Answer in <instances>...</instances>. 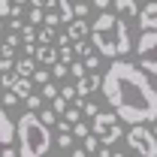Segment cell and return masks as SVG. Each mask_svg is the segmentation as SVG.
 <instances>
[{
    "instance_id": "cell-1",
    "label": "cell",
    "mask_w": 157,
    "mask_h": 157,
    "mask_svg": "<svg viewBox=\"0 0 157 157\" xmlns=\"http://www.w3.org/2000/svg\"><path fill=\"white\" fill-rule=\"evenodd\" d=\"M103 97L127 124H148L157 118V91L148 73L127 60H115L103 76Z\"/></svg>"
},
{
    "instance_id": "cell-2",
    "label": "cell",
    "mask_w": 157,
    "mask_h": 157,
    "mask_svg": "<svg viewBox=\"0 0 157 157\" xmlns=\"http://www.w3.org/2000/svg\"><path fill=\"white\" fill-rule=\"evenodd\" d=\"M91 39H94V45H97V52L103 58H121V55H127L133 48V39H130L127 24L118 15L106 12V9L91 24Z\"/></svg>"
},
{
    "instance_id": "cell-3",
    "label": "cell",
    "mask_w": 157,
    "mask_h": 157,
    "mask_svg": "<svg viewBox=\"0 0 157 157\" xmlns=\"http://www.w3.org/2000/svg\"><path fill=\"white\" fill-rule=\"evenodd\" d=\"M18 154L21 157H42L52 148V127L42 124V118L33 115V109L27 115L18 118Z\"/></svg>"
},
{
    "instance_id": "cell-4",
    "label": "cell",
    "mask_w": 157,
    "mask_h": 157,
    "mask_svg": "<svg viewBox=\"0 0 157 157\" xmlns=\"http://www.w3.org/2000/svg\"><path fill=\"white\" fill-rule=\"evenodd\" d=\"M124 142L130 145V151H136L142 157H157V136L145 124H130V130L124 133Z\"/></svg>"
},
{
    "instance_id": "cell-5",
    "label": "cell",
    "mask_w": 157,
    "mask_h": 157,
    "mask_svg": "<svg viewBox=\"0 0 157 157\" xmlns=\"http://www.w3.org/2000/svg\"><path fill=\"white\" fill-rule=\"evenodd\" d=\"M136 60L145 73L157 76V30H142V36L136 42Z\"/></svg>"
},
{
    "instance_id": "cell-6",
    "label": "cell",
    "mask_w": 157,
    "mask_h": 157,
    "mask_svg": "<svg viewBox=\"0 0 157 157\" xmlns=\"http://www.w3.org/2000/svg\"><path fill=\"white\" fill-rule=\"evenodd\" d=\"M94 133L100 136L103 145H115L118 139H124L121 127H118V112L115 115H112V112H97V115H94Z\"/></svg>"
},
{
    "instance_id": "cell-7",
    "label": "cell",
    "mask_w": 157,
    "mask_h": 157,
    "mask_svg": "<svg viewBox=\"0 0 157 157\" xmlns=\"http://www.w3.org/2000/svg\"><path fill=\"white\" fill-rule=\"evenodd\" d=\"M12 139H18V127H15V121L6 115V109L0 106V145L6 148V145H12Z\"/></svg>"
},
{
    "instance_id": "cell-8",
    "label": "cell",
    "mask_w": 157,
    "mask_h": 157,
    "mask_svg": "<svg viewBox=\"0 0 157 157\" xmlns=\"http://www.w3.org/2000/svg\"><path fill=\"white\" fill-rule=\"evenodd\" d=\"M100 85H103V76H97L94 70L88 73V76H78V82H76V94L78 97H88V94H94Z\"/></svg>"
},
{
    "instance_id": "cell-9",
    "label": "cell",
    "mask_w": 157,
    "mask_h": 157,
    "mask_svg": "<svg viewBox=\"0 0 157 157\" xmlns=\"http://www.w3.org/2000/svg\"><path fill=\"white\" fill-rule=\"evenodd\" d=\"M139 27L142 30H157V0H148V6L139 9Z\"/></svg>"
},
{
    "instance_id": "cell-10",
    "label": "cell",
    "mask_w": 157,
    "mask_h": 157,
    "mask_svg": "<svg viewBox=\"0 0 157 157\" xmlns=\"http://www.w3.org/2000/svg\"><path fill=\"white\" fill-rule=\"evenodd\" d=\"M67 33H70V39L76 42V39L91 36V27H88V21H85V18H73V21H70V30H67Z\"/></svg>"
},
{
    "instance_id": "cell-11",
    "label": "cell",
    "mask_w": 157,
    "mask_h": 157,
    "mask_svg": "<svg viewBox=\"0 0 157 157\" xmlns=\"http://www.w3.org/2000/svg\"><path fill=\"white\" fill-rule=\"evenodd\" d=\"M36 60L39 63H55V60H58V48H55L52 42H42L36 48Z\"/></svg>"
},
{
    "instance_id": "cell-12",
    "label": "cell",
    "mask_w": 157,
    "mask_h": 157,
    "mask_svg": "<svg viewBox=\"0 0 157 157\" xmlns=\"http://www.w3.org/2000/svg\"><path fill=\"white\" fill-rule=\"evenodd\" d=\"M115 12L118 15H127V18H136L139 6H136V0H115Z\"/></svg>"
},
{
    "instance_id": "cell-13",
    "label": "cell",
    "mask_w": 157,
    "mask_h": 157,
    "mask_svg": "<svg viewBox=\"0 0 157 157\" xmlns=\"http://www.w3.org/2000/svg\"><path fill=\"white\" fill-rule=\"evenodd\" d=\"M33 70H36L33 55H24L21 60H15V73H18V76H33Z\"/></svg>"
},
{
    "instance_id": "cell-14",
    "label": "cell",
    "mask_w": 157,
    "mask_h": 157,
    "mask_svg": "<svg viewBox=\"0 0 157 157\" xmlns=\"http://www.w3.org/2000/svg\"><path fill=\"white\" fill-rule=\"evenodd\" d=\"M12 91H15V94L24 100L27 94H30V91H33V78H30V76H18V82L12 85Z\"/></svg>"
},
{
    "instance_id": "cell-15",
    "label": "cell",
    "mask_w": 157,
    "mask_h": 157,
    "mask_svg": "<svg viewBox=\"0 0 157 157\" xmlns=\"http://www.w3.org/2000/svg\"><path fill=\"white\" fill-rule=\"evenodd\" d=\"M55 9L60 12V21H73V18H76V9H73V3H70V0H58V6H55Z\"/></svg>"
},
{
    "instance_id": "cell-16",
    "label": "cell",
    "mask_w": 157,
    "mask_h": 157,
    "mask_svg": "<svg viewBox=\"0 0 157 157\" xmlns=\"http://www.w3.org/2000/svg\"><path fill=\"white\" fill-rule=\"evenodd\" d=\"M15 82H18V73H15V67H12V70H3V73H0V88H3V91H6V88H12Z\"/></svg>"
},
{
    "instance_id": "cell-17",
    "label": "cell",
    "mask_w": 157,
    "mask_h": 157,
    "mask_svg": "<svg viewBox=\"0 0 157 157\" xmlns=\"http://www.w3.org/2000/svg\"><path fill=\"white\" fill-rule=\"evenodd\" d=\"M73 130H58V145L60 148H63V151H70V148H73Z\"/></svg>"
},
{
    "instance_id": "cell-18",
    "label": "cell",
    "mask_w": 157,
    "mask_h": 157,
    "mask_svg": "<svg viewBox=\"0 0 157 157\" xmlns=\"http://www.w3.org/2000/svg\"><path fill=\"white\" fill-rule=\"evenodd\" d=\"M39 118H42V124L58 127V112H55V109H39Z\"/></svg>"
},
{
    "instance_id": "cell-19",
    "label": "cell",
    "mask_w": 157,
    "mask_h": 157,
    "mask_svg": "<svg viewBox=\"0 0 157 157\" xmlns=\"http://www.w3.org/2000/svg\"><path fill=\"white\" fill-rule=\"evenodd\" d=\"M73 55H76V48H70V42H63L58 48V60H63V63H73Z\"/></svg>"
},
{
    "instance_id": "cell-20",
    "label": "cell",
    "mask_w": 157,
    "mask_h": 157,
    "mask_svg": "<svg viewBox=\"0 0 157 157\" xmlns=\"http://www.w3.org/2000/svg\"><path fill=\"white\" fill-rule=\"evenodd\" d=\"M27 21H30V24L36 27L39 21H45V9H42V6H33V9L27 12Z\"/></svg>"
},
{
    "instance_id": "cell-21",
    "label": "cell",
    "mask_w": 157,
    "mask_h": 157,
    "mask_svg": "<svg viewBox=\"0 0 157 157\" xmlns=\"http://www.w3.org/2000/svg\"><path fill=\"white\" fill-rule=\"evenodd\" d=\"M67 106H70V100L63 97V94H58V97L52 100V109H55L58 115H63V112H67Z\"/></svg>"
},
{
    "instance_id": "cell-22",
    "label": "cell",
    "mask_w": 157,
    "mask_h": 157,
    "mask_svg": "<svg viewBox=\"0 0 157 157\" xmlns=\"http://www.w3.org/2000/svg\"><path fill=\"white\" fill-rule=\"evenodd\" d=\"M42 94H33V91H30V94H27V97H24V103H27V109H42Z\"/></svg>"
},
{
    "instance_id": "cell-23",
    "label": "cell",
    "mask_w": 157,
    "mask_h": 157,
    "mask_svg": "<svg viewBox=\"0 0 157 157\" xmlns=\"http://www.w3.org/2000/svg\"><path fill=\"white\" fill-rule=\"evenodd\" d=\"M76 55H78V58H88V55H91V42H88V36L76 39Z\"/></svg>"
},
{
    "instance_id": "cell-24",
    "label": "cell",
    "mask_w": 157,
    "mask_h": 157,
    "mask_svg": "<svg viewBox=\"0 0 157 157\" xmlns=\"http://www.w3.org/2000/svg\"><path fill=\"white\" fill-rule=\"evenodd\" d=\"M70 73V63H63V60H55V67H52V76L55 78H63Z\"/></svg>"
},
{
    "instance_id": "cell-25",
    "label": "cell",
    "mask_w": 157,
    "mask_h": 157,
    "mask_svg": "<svg viewBox=\"0 0 157 157\" xmlns=\"http://www.w3.org/2000/svg\"><path fill=\"white\" fill-rule=\"evenodd\" d=\"M39 88H42V97H45V100H55V97H58V94H60L58 88H55V85H52V78H48V82H45V85H39Z\"/></svg>"
},
{
    "instance_id": "cell-26",
    "label": "cell",
    "mask_w": 157,
    "mask_h": 157,
    "mask_svg": "<svg viewBox=\"0 0 157 157\" xmlns=\"http://www.w3.org/2000/svg\"><path fill=\"white\" fill-rule=\"evenodd\" d=\"M18 94H15V91H12V88H6V94H3V97H0V103H3V106H15V103H18Z\"/></svg>"
},
{
    "instance_id": "cell-27",
    "label": "cell",
    "mask_w": 157,
    "mask_h": 157,
    "mask_svg": "<svg viewBox=\"0 0 157 157\" xmlns=\"http://www.w3.org/2000/svg\"><path fill=\"white\" fill-rule=\"evenodd\" d=\"M30 78H33V85H45V82L52 78V73H45V70H39V67H36V70H33V76H30Z\"/></svg>"
},
{
    "instance_id": "cell-28",
    "label": "cell",
    "mask_w": 157,
    "mask_h": 157,
    "mask_svg": "<svg viewBox=\"0 0 157 157\" xmlns=\"http://www.w3.org/2000/svg\"><path fill=\"white\" fill-rule=\"evenodd\" d=\"M36 39H39V42H52V39H55V27H48V24H45V27L36 33Z\"/></svg>"
},
{
    "instance_id": "cell-29",
    "label": "cell",
    "mask_w": 157,
    "mask_h": 157,
    "mask_svg": "<svg viewBox=\"0 0 157 157\" xmlns=\"http://www.w3.org/2000/svg\"><path fill=\"white\" fill-rule=\"evenodd\" d=\"M97 142H100L97 133H94V136L88 133V136H85V151H88V154H91V151H97Z\"/></svg>"
},
{
    "instance_id": "cell-30",
    "label": "cell",
    "mask_w": 157,
    "mask_h": 157,
    "mask_svg": "<svg viewBox=\"0 0 157 157\" xmlns=\"http://www.w3.org/2000/svg\"><path fill=\"white\" fill-rule=\"evenodd\" d=\"M88 133H91V130H88V124H82V121H76V124H73V136L85 139V136H88Z\"/></svg>"
},
{
    "instance_id": "cell-31",
    "label": "cell",
    "mask_w": 157,
    "mask_h": 157,
    "mask_svg": "<svg viewBox=\"0 0 157 157\" xmlns=\"http://www.w3.org/2000/svg\"><path fill=\"white\" fill-rule=\"evenodd\" d=\"M21 42H36V30L33 27H24L21 30Z\"/></svg>"
},
{
    "instance_id": "cell-32",
    "label": "cell",
    "mask_w": 157,
    "mask_h": 157,
    "mask_svg": "<svg viewBox=\"0 0 157 157\" xmlns=\"http://www.w3.org/2000/svg\"><path fill=\"white\" fill-rule=\"evenodd\" d=\"M45 24H48V27H58L60 24V12H45Z\"/></svg>"
},
{
    "instance_id": "cell-33",
    "label": "cell",
    "mask_w": 157,
    "mask_h": 157,
    "mask_svg": "<svg viewBox=\"0 0 157 157\" xmlns=\"http://www.w3.org/2000/svg\"><path fill=\"white\" fill-rule=\"evenodd\" d=\"M30 6H42V9H55L58 0H30Z\"/></svg>"
},
{
    "instance_id": "cell-34",
    "label": "cell",
    "mask_w": 157,
    "mask_h": 157,
    "mask_svg": "<svg viewBox=\"0 0 157 157\" xmlns=\"http://www.w3.org/2000/svg\"><path fill=\"white\" fill-rule=\"evenodd\" d=\"M70 73H73V76H85V63H78V60H73V63H70Z\"/></svg>"
},
{
    "instance_id": "cell-35",
    "label": "cell",
    "mask_w": 157,
    "mask_h": 157,
    "mask_svg": "<svg viewBox=\"0 0 157 157\" xmlns=\"http://www.w3.org/2000/svg\"><path fill=\"white\" fill-rule=\"evenodd\" d=\"M100 67V58L97 55H88V58H85V70H97Z\"/></svg>"
},
{
    "instance_id": "cell-36",
    "label": "cell",
    "mask_w": 157,
    "mask_h": 157,
    "mask_svg": "<svg viewBox=\"0 0 157 157\" xmlns=\"http://www.w3.org/2000/svg\"><path fill=\"white\" fill-rule=\"evenodd\" d=\"M9 12H12V3L9 0H0V18H9Z\"/></svg>"
},
{
    "instance_id": "cell-37",
    "label": "cell",
    "mask_w": 157,
    "mask_h": 157,
    "mask_svg": "<svg viewBox=\"0 0 157 157\" xmlns=\"http://www.w3.org/2000/svg\"><path fill=\"white\" fill-rule=\"evenodd\" d=\"M60 94H63L67 100H76V97H78V94H76V85H67V88H60Z\"/></svg>"
},
{
    "instance_id": "cell-38",
    "label": "cell",
    "mask_w": 157,
    "mask_h": 157,
    "mask_svg": "<svg viewBox=\"0 0 157 157\" xmlns=\"http://www.w3.org/2000/svg\"><path fill=\"white\" fill-rule=\"evenodd\" d=\"M73 9H76V18H85V15H88V3H85V0H82V3H76Z\"/></svg>"
},
{
    "instance_id": "cell-39",
    "label": "cell",
    "mask_w": 157,
    "mask_h": 157,
    "mask_svg": "<svg viewBox=\"0 0 157 157\" xmlns=\"http://www.w3.org/2000/svg\"><path fill=\"white\" fill-rule=\"evenodd\" d=\"M94 6L97 9H109V0H94Z\"/></svg>"
},
{
    "instance_id": "cell-40",
    "label": "cell",
    "mask_w": 157,
    "mask_h": 157,
    "mask_svg": "<svg viewBox=\"0 0 157 157\" xmlns=\"http://www.w3.org/2000/svg\"><path fill=\"white\" fill-rule=\"evenodd\" d=\"M151 130H154V136H157V118H154V127H151Z\"/></svg>"
},
{
    "instance_id": "cell-41",
    "label": "cell",
    "mask_w": 157,
    "mask_h": 157,
    "mask_svg": "<svg viewBox=\"0 0 157 157\" xmlns=\"http://www.w3.org/2000/svg\"><path fill=\"white\" fill-rule=\"evenodd\" d=\"M0 97H3V88H0Z\"/></svg>"
},
{
    "instance_id": "cell-42",
    "label": "cell",
    "mask_w": 157,
    "mask_h": 157,
    "mask_svg": "<svg viewBox=\"0 0 157 157\" xmlns=\"http://www.w3.org/2000/svg\"><path fill=\"white\" fill-rule=\"evenodd\" d=\"M0 30H3V21H0Z\"/></svg>"
},
{
    "instance_id": "cell-43",
    "label": "cell",
    "mask_w": 157,
    "mask_h": 157,
    "mask_svg": "<svg viewBox=\"0 0 157 157\" xmlns=\"http://www.w3.org/2000/svg\"><path fill=\"white\" fill-rule=\"evenodd\" d=\"M0 55H3V48H0Z\"/></svg>"
},
{
    "instance_id": "cell-44",
    "label": "cell",
    "mask_w": 157,
    "mask_h": 157,
    "mask_svg": "<svg viewBox=\"0 0 157 157\" xmlns=\"http://www.w3.org/2000/svg\"><path fill=\"white\" fill-rule=\"evenodd\" d=\"M0 151H3V145H0Z\"/></svg>"
}]
</instances>
